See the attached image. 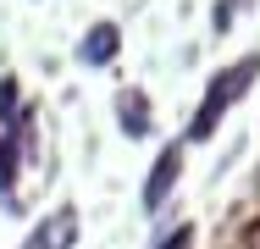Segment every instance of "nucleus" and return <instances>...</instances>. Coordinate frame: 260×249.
<instances>
[{"instance_id":"7ed1b4c3","label":"nucleus","mask_w":260,"mask_h":249,"mask_svg":"<svg viewBox=\"0 0 260 249\" xmlns=\"http://www.w3.org/2000/svg\"><path fill=\"white\" fill-rule=\"evenodd\" d=\"M72 238H78V216L72 210H55L50 222L28 238V249H72Z\"/></svg>"},{"instance_id":"39448f33","label":"nucleus","mask_w":260,"mask_h":249,"mask_svg":"<svg viewBox=\"0 0 260 249\" xmlns=\"http://www.w3.org/2000/svg\"><path fill=\"white\" fill-rule=\"evenodd\" d=\"M11 172H17V139L6 133V139H0V199H6V205H11Z\"/></svg>"},{"instance_id":"0eeeda50","label":"nucleus","mask_w":260,"mask_h":249,"mask_svg":"<svg viewBox=\"0 0 260 249\" xmlns=\"http://www.w3.org/2000/svg\"><path fill=\"white\" fill-rule=\"evenodd\" d=\"M188 244H194V227H177V233H172L160 249H188Z\"/></svg>"},{"instance_id":"423d86ee","label":"nucleus","mask_w":260,"mask_h":249,"mask_svg":"<svg viewBox=\"0 0 260 249\" xmlns=\"http://www.w3.org/2000/svg\"><path fill=\"white\" fill-rule=\"evenodd\" d=\"M122 122H127L133 139H139V133L150 128V105H144V100H122Z\"/></svg>"},{"instance_id":"f03ea898","label":"nucleus","mask_w":260,"mask_h":249,"mask_svg":"<svg viewBox=\"0 0 260 249\" xmlns=\"http://www.w3.org/2000/svg\"><path fill=\"white\" fill-rule=\"evenodd\" d=\"M177 172H183V149L172 144V149H160L155 172H150V183H144V205H150V210H160V205H166L172 183H177Z\"/></svg>"},{"instance_id":"f257e3e1","label":"nucleus","mask_w":260,"mask_h":249,"mask_svg":"<svg viewBox=\"0 0 260 249\" xmlns=\"http://www.w3.org/2000/svg\"><path fill=\"white\" fill-rule=\"evenodd\" d=\"M255 78V61H238V67H227L221 78H210V89H205V105L194 111V122H188V139H210L216 133V116L238 100V89Z\"/></svg>"},{"instance_id":"6e6552de","label":"nucleus","mask_w":260,"mask_h":249,"mask_svg":"<svg viewBox=\"0 0 260 249\" xmlns=\"http://www.w3.org/2000/svg\"><path fill=\"white\" fill-rule=\"evenodd\" d=\"M255 249H260V227H255Z\"/></svg>"},{"instance_id":"20e7f679","label":"nucleus","mask_w":260,"mask_h":249,"mask_svg":"<svg viewBox=\"0 0 260 249\" xmlns=\"http://www.w3.org/2000/svg\"><path fill=\"white\" fill-rule=\"evenodd\" d=\"M78 55H83L89 67H105V61L116 55V28H111V22H100V28L83 39V50H78Z\"/></svg>"}]
</instances>
